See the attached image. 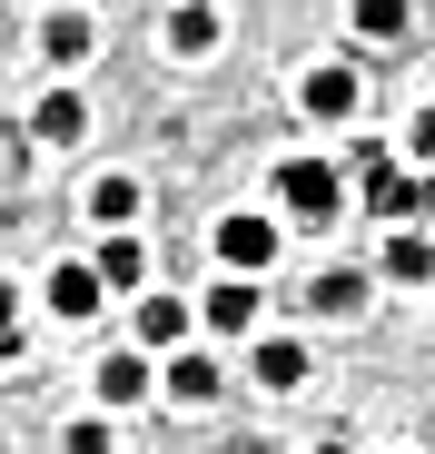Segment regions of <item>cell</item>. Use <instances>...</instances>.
Segmentation results:
<instances>
[{
  "label": "cell",
  "mask_w": 435,
  "mask_h": 454,
  "mask_svg": "<svg viewBox=\"0 0 435 454\" xmlns=\"http://www.w3.org/2000/svg\"><path fill=\"white\" fill-rule=\"evenodd\" d=\"M336 198H346V178H336L327 159H287V168H277V207H287V217L327 227V217H336Z\"/></svg>",
  "instance_id": "cell-1"
},
{
  "label": "cell",
  "mask_w": 435,
  "mask_h": 454,
  "mask_svg": "<svg viewBox=\"0 0 435 454\" xmlns=\"http://www.w3.org/2000/svg\"><path fill=\"white\" fill-rule=\"evenodd\" d=\"M356 178H367V207L396 227V217H425V188L406 178V159H386V148H367V168H356Z\"/></svg>",
  "instance_id": "cell-2"
},
{
  "label": "cell",
  "mask_w": 435,
  "mask_h": 454,
  "mask_svg": "<svg viewBox=\"0 0 435 454\" xmlns=\"http://www.w3.org/2000/svg\"><path fill=\"white\" fill-rule=\"evenodd\" d=\"M257 307H267V296H257V277H248V267H228V277L198 296V317H208L218 336H248V326H257Z\"/></svg>",
  "instance_id": "cell-3"
},
{
  "label": "cell",
  "mask_w": 435,
  "mask_h": 454,
  "mask_svg": "<svg viewBox=\"0 0 435 454\" xmlns=\"http://www.w3.org/2000/svg\"><path fill=\"white\" fill-rule=\"evenodd\" d=\"M267 257H277V227H267V217H218V267L267 277Z\"/></svg>",
  "instance_id": "cell-4"
},
{
  "label": "cell",
  "mask_w": 435,
  "mask_h": 454,
  "mask_svg": "<svg viewBox=\"0 0 435 454\" xmlns=\"http://www.w3.org/2000/svg\"><path fill=\"white\" fill-rule=\"evenodd\" d=\"M30 138H50V148H80V138H90V99H80V90H50V99L30 109Z\"/></svg>",
  "instance_id": "cell-5"
},
{
  "label": "cell",
  "mask_w": 435,
  "mask_h": 454,
  "mask_svg": "<svg viewBox=\"0 0 435 454\" xmlns=\"http://www.w3.org/2000/svg\"><path fill=\"white\" fill-rule=\"evenodd\" d=\"M297 109H307V119H327V129H336V119H346V109H356V69H307V80H297Z\"/></svg>",
  "instance_id": "cell-6"
},
{
  "label": "cell",
  "mask_w": 435,
  "mask_h": 454,
  "mask_svg": "<svg viewBox=\"0 0 435 454\" xmlns=\"http://www.w3.org/2000/svg\"><path fill=\"white\" fill-rule=\"evenodd\" d=\"M376 267H386L396 286H425V277H435V238H415V227L396 217V227H386V257H376Z\"/></svg>",
  "instance_id": "cell-7"
},
{
  "label": "cell",
  "mask_w": 435,
  "mask_h": 454,
  "mask_svg": "<svg viewBox=\"0 0 435 454\" xmlns=\"http://www.w3.org/2000/svg\"><path fill=\"white\" fill-rule=\"evenodd\" d=\"M99 296H109V267H80V257H69V267L50 277V307H59V317H99Z\"/></svg>",
  "instance_id": "cell-8"
},
{
  "label": "cell",
  "mask_w": 435,
  "mask_h": 454,
  "mask_svg": "<svg viewBox=\"0 0 435 454\" xmlns=\"http://www.w3.org/2000/svg\"><path fill=\"white\" fill-rule=\"evenodd\" d=\"M40 50H50L59 69H80V59L99 50V20H90V11H50V30H40Z\"/></svg>",
  "instance_id": "cell-9"
},
{
  "label": "cell",
  "mask_w": 435,
  "mask_h": 454,
  "mask_svg": "<svg viewBox=\"0 0 435 454\" xmlns=\"http://www.w3.org/2000/svg\"><path fill=\"white\" fill-rule=\"evenodd\" d=\"M138 346L178 356V346H188V296H149V307H138Z\"/></svg>",
  "instance_id": "cell-10"
},
{
  "label": "cell",
  "mask_w": 435,
  "mask_h": 454,
  "mask_svg": "<svg viewBox=\"0 0 435 454\" xmlns=\"http://www.w3.org/2000/svg\"><path fill=\"white\" fill-rule=\"evenodd\" d=\"M149 356H159V346L109 356V365H99V395H109V405H138V395H149Z\"/></svg>",
  "instance_id": "cell-11"
},
{
  "label": "cell",
  "mask_w": 435,
  "mask_h": 454,
  "mask_svg": "<svg viewBox=\"0 0 435 454\" xmlns=\"http://www.w3.org/2000/svg\"><path fill=\"white\" fill-rule=\"evenodd\" d=\"M307 307H317V317H356V307H367V277H356V267H327V277L307 286Z\"/></svg>",
  "instance_id": "cell-12"
},
{
  "label": "cell",
  "mask_w": 435,
  "mask_h": 454,
  "mask_svg": "<svg viewBox=\"0 0 435 454\" xmlns=\"http://www.w3.org/2000/svg\"><path fill=\"white\" fill-rule=\"evenodd\" d=\"M257 386H267V395H287V386H307V346H287V336H267V346H257Z\"/></svg>",
  "instance_id": "cell-13"
},
{
  "label": "cell",
  "mask_w": 435,
  "mask_h": 454,
  "mask_svg": "<svg viewBox=\"0 0 435 454\" xmlns=\"http://www.w3.org/2000/svg\"><path fill=\"white\" fill-rule=\"evenodd\" d=\"M218 386H228V375H218L208 356H169V395H178V405H208Z\"/></svg>",
  "instance_id": "cell-14"
},
{
  "label": "cell",
  "mask_w": 435,
  "mask_h": 454,
  "mask_svg": "<svg viewBox=\"0 0 435 454\" xmlns=\"http://www.w3.org/2000/svg\"><path fill=\"white\" fill-rule=\"evenodd\" d=\"M208 40H218V11H208V0H178V11H169V50H188V59H198Z\"/></svg>",
  "instance_id": "cell-15"
},
{
  "label": "cell",
  "mask_w": 435,
  "mask_h": 454,
  "mask_svg": "<svg viewBox=\"0 0 435 454\" xmlns=\"http://www.w3.org/2000/svg\"><path fill=\"white\" fill-rule=\"evenodd\" d=\"M99 267H109V286H138V277H149V247H138L129 227H119V238L99 247Z\"/></svg>",
  "instance_id": "cell-16"
},
{
  "label": "cell",
  "mask_w": 435,
  "mask_h": 454,
  "mask_svg": "<svg viewBox=\"0 0 435 454\" xmlns=\"http://www.w3.org/2000/svg\"><path fill=\"white\" fill-rule=\"evenodd\" d=\"M356 40H406V0H356Z\"/></svg>",
  "instance_id": "cell-17"
},
{
  "label": "cell",
  "mask_w": 435,
  "mask_h": 454,
  "mask_svg": "<svg viewBox=\"0 0 435 454\" xmlns=\"http://www.w3.org/2000/svg\"><path fill=\"white\" fill-rule=\"evenodd\" d=\"M129 207H138V188H129V178H99V188H90V217H99V227H119Z\"/></svg>",
  "instance_id": "cell-18"
},
{
  "label": "cell",
  "mask_w": 435,
  "mask_h": 454,
  "mask_svg": "<svg viewBox=\"0 0 435 454\" xmlns=\"http://www.w3.org/2000/svg\"><path fill=\"white\" fill-rule=\"evenodd\" d=\"M406 159H435V109H425V119L406 129Z\"/></svg>",
  "instance_id": "cell-19"
},
{
  "label": "cell",
  "mask_w": 435,
  "mask_h": 454,
  "mask_svg": "<svg viewBox=\"0 0 435 454\" xmlns=\"http://www.w3.org/2000/svg\"><path fill=\"white\" fill-rule=\"evenodd\" d=\"M425 217H435V178H425Z\"/></svg>",
  "instance_id": "cell-20"
}]
</instances>
